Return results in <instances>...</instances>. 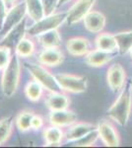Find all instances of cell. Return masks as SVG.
<instances>
[{"instance_id":"1","label":"cell","mask_w":132,"mask_h":148,"mask_svg":"<svg viewBox=\"0 0 132 148\" xmlns=\"http://www.w3.org/2000/svg\"><path fill=\"white\" fill-rule=\"evenodd\" d=\"M132 109V95L129 84L124 86V89L120 91V94L114 101V104L107 110V116L114 121L118 125L126 126L130 118Z\"/></svg>"},{"instance_id":"2","label":"cell","mask_w":132,"mask_h":148,"mask_svg":"<svg viewBox=\"0 0 132 148\" xmlns=\"http://www.w3.org/2000/svg\"><path fill=\"white\" fill-rule=\"evenodd\" d=\"M21 78V64L19 56L16 53L12 56L8 65L3 69L1 75V89L3 95L12 97L19 87Z\"/></svg>"},{"instance_id":"3","label":"cell","mask_w":132,"mask_h":148,"mask_svg":"<svg viewBox=\"0 0 132 148\" xmlns=\"http://www.w3.org/2000/svg\"><path fill=\"white\" fill-rule=\"evenodd\" d=\"M26 69L29 71L30 75L33 77V79L38 81L42 85V87L49 92H59L60 88L57 83L55 76L47 68V66L42 64L26 62L25 64Z\"/></svg>"},{"instance_id":"4","label":"cell","mask_w":132,"mask_h":148,"mask_svg":"<svg viewBox=\"0 0 132 148\" xmlns=\"http://www.w3.org/2000/svg\"><path fill=\"white\" fill-rule=\"evenodd\" d=\"M66 17L67 13H53L47 15L28 28L27 33L32 37H38L45 32L58 29L64 22H66Z\"/></svg>"},{"instance_id":"5","label":"cell","mask_w":132,"mask_h":148,"mask_svg":"<svg viewBox=\"0 0 132 148\" xmlns=\"http://www.w3.org/2000/svg\"><path fill=\"white\" fill-rule=\"evenodd\" d=\"M54 76L62 91L76 94L85 92L87 89L88 78L85 76H77L66 73H59Z\"/></svg>"},{"instance_id":"6","label":"cell","mask_w":132,"mask_h":148,"mask_svg":"<svg viewBox=\"0 0 132 148\" xmlns=\"http://www.w3.org/2000/svg\"><path fill=\"white\" fill-rule=\"evenodd\" d=\"M26 15H27V7H26L25 1L12 6L7 11L3 27H2V30L0 31L1 34L3 36L6 35L11 29H13L15 26L20 24L24 19H26Z\"/></svg>"},{"instance_id":"7","label":"cell","mask_w":132,"mask_h":148,"mask_svg":"<svg viewBox=\"0 0 132 148\" xmlns=\"http://www.w3.org/2000/svg\"><path fill=\"white\" fill-rule=\"evenodd\" d=\"M97 0H77L67 12L66 23L72 26L82 21L91 11Z\"/></svg>"},{"instance_id":"8","label":"cell","mask_w":132,"mask_h":148,"mask_svg":"<svg viewBox=\"0 0 132 148\" xmlns=\"http://www.w3.org/2000/svg\"><path fill=\"white\" fill-rule=\"evenodd\" d=\"M107 82L114 93H119L126 82V73L120 63L110 65L107 71Z\"/></svg>"},{"instance_id":"9","label":"cell","mask_w":132,"mask_h":148,"mask_svg":"<svg viewBox=\"0 0 132 148\" xmlns=\"http://www.w3.org/2000/svg\"><path fill=\"white\" fill-rule=\"evenodd\" d=\"M99 137L107 147H117L120 145V138L116 128L109 121H102L97 126Z\"/></svg>"},{"instance_id":"10","label":"cell","mask_w":132,"mask_h":148,"mask_svg":"<svg viewBox=\"0 0 132 148\" xmlns=\"http://www.w3.org/2000/svg\"><path fill=\"white\" fill-rule=\"evenodd\" d=\"M26 33H27V20L24 19L20 24H18L13 29H11L6 35H4V37L0 40V46L7 47L12 51L13 49L15 51L19 42L23 38H25Z\"/></svg>"},{"instance_id":"11","label":"cell","mask_w":132,"mask_h":148,"mask_svg":"<svg viewBox=\"0 0 132 148\" xmlns=\"http://www.w3.org/2000/svg\"><path fill=\"white\" fill-rule=\"evenodd\" d=\"M116 51L110 52L96 49L90 51L85 56V62L91 67H102L110 62L116 56Z\"/></svg>"},{"instance_id":"12","label":"cell","mask_w":132,"mask_h":148,"mask_svg":"<svg viewBox=\"0 0 132 148\" xmlns=\"http://www.w3.org/2000/svg\"><path fill=\"white\" fill-rule=\"evenodd\" d=\"M84 26L86 30L91 33H101L107 24V18L102 12L91 10L83 19Z\"/></svg>"},{"instance_id":"13","label":"cell","mask_w":132,"mask_h":148,"mask_svg":"<svg viewBox=\"0 0 132 148\" xmlns=\"http://www.w3.org/2000/svg\"><path fill=\"white\" fill-rule=\"evenodd\" d=\"M39 62L44 66L54 67L64 61V54L58 47H45L40 52Z\"/></svg>"},{"instance_id":"14","label":"cell","mask_w":132,"mask_h":148,"mask_svg":"<svg viewBox=\"0 0 132 148\" xmlns=\"http://www.w3.org/2000/svg\"><path fill=\"white\" fill-rule=\"evenodd\" d=\"M77 121V114L74 112L65 110L59 111H51L49 114V123L52 125H56L59 127H66Z\"/></svg>"},{"instance_id":"15","label":"cell","mask_w":132,"mask_h":148,"mask_svg":"<svg viewBox=\"0 0 132 148\" xmlns=\"http://www.w3.org/2000/svg\"><path fill=\"white\" fill-rule=\"evenodd\" d=\"M90 42L82 37L71 38L66 42V49L69 54L73 56H85L90 49Z\"/></svg>"},{"instance_id":"16","label":"cell","mask_w":132,"mask_h":148,"mask_svg":"<svg viewBox=\"0 0 132 148\" xmlns=\"http://www.w3.org/2000/svg\"><path fill=\"white\" fill-rule=\"evenodd\" d=\"M96 128H97V126L92 125V123H75L70 126H68V130L65 133V138L67 141L74 142L82 138L83 136H85L87 133L96 130Z\"/></svg>"},{"instance_id":"17","label":"cell","mask_w":132,"mask_h":148,"mask_svg":"<svg viewBox=\"0 0 132 148\" xmlns=\"http://www.w3.org/2000/svg\"><path fill=\"white\" fill-rule=\"evenodd\" d=\"M44 104L47 108L51 111H59V110H65L70 105V100L66 95L59 92H49L45 98Z\"/></svg>"},{"instance_id":"18","label":"cell","mask_w":132,"mask_h":148,"mask_svg":"<svg viewBox=\"0 0 132 148\" xmlns=\"http://www.w3.org/2000/svg\"><path fill=\"white\" fill-rule=\"evenodd\" d=\"M42 135L45 141V146H60L64 137V132L61 127L51 125V126H49L44 130Z\"/></svg>"},{"instance_id":"19","label":"cell","mask_w":132,"mask_h":148,"mask_svg":"<svg viewBox=\"0 0 132 148\" xmlns=\"http://www.w3.org/2000/svg\"><path fill=\"white\" fill-rule=\"evenodd\" d=\"M95 46L97 49L105 51H117V44L114 35L109 33H102L98 35L95 40Z\"/></svg>"},{"instance_id":"20","label":"cell","mask_w":132,"mask_h":148,"mask_svg":"<svg viewBox=\"0 0 132 148\" xmlns=\"http://www.w3.org/2000/svg\"><path fill=\"white\" fill-rule=\"evenodd\" d=\"M38 42L44 49L45 47H59L61 46V37L57 29L45 32L38 36Z\"/></svg>"},{"instance_id":"21","label":"cell","mask_w":132,"mask_h":148,"mask_svg":"<svg viewBox=\"0 0 132 148\" xmlns=\"http://www.w3.org/2000/svg\"><path fill=\"white\" fill-rule=\"evenodd\" d=\"M117 44V51L120 54L128 53L132 47V31L119 32L114 35Z\"/></svg>"},{"instance_id":"22","label":"cell","mask_w":132,"mask_h":148,"mask_svg":"<svg viewBox=\"0 0 132 148\" xmlns=\"http://www.w3.org/2000/svg\"><path fill=\"white\" fill-rule=\"evenodd\" d=\"M44 89V88L42 87V85L40 83L33 79L27 83L24 91H25V95L28 100H30L31 102H38L42 97Z\"/></svg>"},{"instance_id":"23","label":"cell","mask_w":132,"mask_h":148,"mask_svg":"<svg viewBox=\"0 0 132 148\" xmlns=\"http://www.w3.org/2000/svg\"><path fill=\"white\" fill-rule=\"evenodd\" d=\"M27 7V14L35 22L44 17V6L40 0H25Z\"/></svg>"},{"instance_id":"24","label":"cell","mask_w":132,"mask_h":148,"mask_svg":"<svg viewBox=\"0 0 132 148\" xmlns=\"http://www.w3.org/2000/svg\"><path fill=\"white\" fill-rule=\"evenodd\" d=\"M13 116H6L0 120V146L8 141L13 132Z\"/></svg>"},{"instance_id":"25","label":"cell","mask_w":132,"mask_h":148,"mask_svg":"<svg viewBox=\"0 0 132 148\" xmlns=\"http://www.w3.org/2000/svg\"><path fill=\"white\" fill-rule=\"evenodd\" d=\"M35 44L27 38H23L22 40L19 42V44L17 45L15 49V53L19 57L22 58H27L33 56V53L35 52Z\"/></svg>"},{"instance_id":"26","label":"cell","mask_w":132,"mask_h":148,"mask_svg":"<svg viewBox=\"0 0 132 148\" xmlns=\"http://www.w3.org/2000/svg\"><path fill=\"white\" fill-rule=\"evenodd\" d=\"M33 116L34 113L32 111H22L21 113H19L15 119L17 128L23 132L32 130L31 128V121H32Z\"/></svg>"},{"instance_id":"27","label":"cell","mask_w":132,"mask_h":148,"mask_svg":"<svg viewBox=\"0 0 132 148\" xmlns=\"http://www.w3.org/2000/svg\"><path fill=\"white\" fill-rule=\"evenodd\" d=\"M99 138V133H98L97 128L94 130L92 131H90L89 133L83 136L80 139L74 141L73 146H77V147H91L93 146L96 143V141Z\"/></svg>"},{"instance_id":"28","label":"cell","mask_w":132,"mask_h":148,"mask_svg":"<svg viewBox=\"0 0 132 148\" xmlns=\"http://www.w3.org/2000/svg\"><path fill=\"white\" fill-rule=\"evenodd\" d=\"M12 57V49L7 47L0 46V70L8 65Z\"/></svg>"},{"instance_id":"29","label":"cell","mask_w":132,"mask_h":148,"mask_svg":"<svg viewBox=\"0 0 132 148\" xmlns=\"http://www.w3.org/2000/svg\"><path fill=\"white\" fill-rule=\"evenodd\" d=\"M40 1L44 6L45 16L53 14L59 4V0H40Z\"/></svg>"},{"instance_id":"30","label":"cell","mask_w":132,"mask_h":148,"mask_svg":"<svg viewBox=\"0 0 132 148\" xmlns=\"http://www.w3.org/2000/svg\"><path fill=\"white\" fill-rule=\"evenodd\" d=\"M44 121L42 119V116L40 114H34L33 118H32V121H31V128L34 130H39L44 126Z\"/></svg>"},{"instance_id":"31","label":"cell","mask_w":132,"mask_h":148,"mask_svg":"<svg viewBox=\"0 0 132 148\" xmlns=\"http://www.w3.org/2000/svg\"><path fill=\"white\" fill-rule=\"evenodd\" d=\"M7 11L8 10H7L6 3L4 2V0H0V31L2 30V27H3Z\"/></svg>"},{"instance_id":"32","label":"cell","mask_w":132,"mask_h":148,"mask_svg":"<svg viewBox=\"0 0 132 148\" xmlns=\"http://www.w3.org/2000/svg\"><path fill=\"white\" fill-rule=\"evenodd\" d=\"M16 1H17V0H4V2L6 3L7 7H8V6H13V4L15 3Z\"/></svg>"},{"instance_id":"33","label":"cell","mask_w":132,"mask_h":148,"mask_svg":"<svg viewBox=\"0 0 132 148\" xmlns=\"http://www.w3.org/2000/svg\"><path fill=\"white\" fill-rule=\"evenodd\" d=\"M71 0H59V4H58V7L60 6H63L65 5V4H67L68 2H70Z\"/></svg>"},{"instance_id":"34","label":"cell","mask_w":132,"mask_h":148,"mask_svg":"<svg viewBox=\"0 0 132 148\" xmlns=\"http://www.w3.org/2000/svg\"><path fill=\"white\" fill-rule=\"evenodd\" d=\"M128 84H129V86H130V89H131V92H132V80L129 81V83H128Z\"/></svg>"},{"instance_id":"35","label":"cell","mask_w":132,"mask_h":148,"mask_svg":"<svg viewBox=\"0 0 132 148\" xmlns=\"http://www.w3.org/2000/svg\"><path fill=\"white\" fill-rule=\"evenodd\" d=\"M128 53L130 54V57H131V59H132V47H131V49H130V51H129Z\"/></svg>"}]
</instances>
